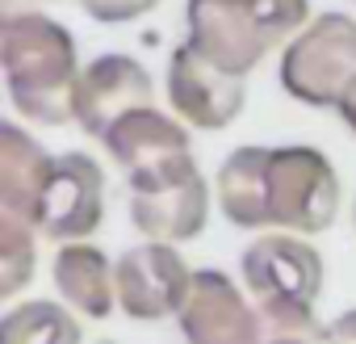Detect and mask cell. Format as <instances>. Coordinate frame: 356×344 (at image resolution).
I'll return each instance as SVG.
<instances>
[{
	"label": "cell",
	"mask_w": 356,
	"mask_h": 344,
	"mask_svg": "<svg viewBox=\"0 0 356 344\" xmlns=\"http://www.w3.org/2000/svg\"><path fill=\"white\" fill-rule=\"evenodd\" d=\"M335 114H339V118H343V122L356 130V80H352V84L339 93V101H335Z\"/></svg>",
	"instance_id": "d6986e66"
},
{
	"label": "cell",
	"mask_w": 356,
	"mask_h": 344,
	"mask_svg": "<svg viewBox=\"0 0 356 344\" xmlns=\"http://www.w3.org/2000/svg\"><path fill=\"white\" fill-rule=\"evenodd\" d=\"M105 219V172L84 151L55 155L51 185L42 194L34 227L55 244H84Z\"/></svg>",
	"instance_id": "9c48e42d"
},
{
	"label": "cell",
	"mask_w": 356,
	"mask_h": 344,
	"mask_svg": "<svg viewBox=\"0 0 356 344\" xmlns=\"http://www.w3.org/2000/svg\"><path fill=\"white\" fill-rule=\"evenodd\" d=\"M151 105H155V84H151L147 68L134 63L130 55H101L80 72L76 122L92 139H105L122 118L151 109Z\"/></svg>",
	"instance_id": "8fae6325"
},
{
	"label": "cell",
	"mask_w": 356,
	"mask_h": 344,
	"mask_svg": "<svg viewBox=\"0 0 356 344\" xmlns=\"http://www.w3.org/2000/svg\"><path fill=\"white\" fill-rule=\"evenodd\" d=\"M113 277H118V306L138 323L181 315L193 290V269L185 265V256L172 244L155 240L126 248L113 265Z\"/></svg>",
	"instance_id": "52a82bcc"
},
{
	"label": "cell",
	"mask_w": 356,
	"mask_h": 344,
	"mask_svg": "<svg viewBox=\"0 0 356 344\" xmlns=\"http://www.w3.org/2000/svg\"><path fill=\"white\" fill-rule=\"evenodd\" d=\"M239 273L264 319V336H323L314 319L323 256L306 244V235H260L243 248Z\"/></svg>",
	"instance_id": "277c9868"
},
{
	"label": "cell",
	"mask_w": 356,
	"mask_h": 344,
	"mask_svg": "<svg viewBox=\"0 0 356 344\" xmlns=\"http://www.w3.org/2000/svg\"><path fill=\"white\" fill-rule=\"evenodd\" d=\"M323 344H356V311L335 315V323L323 327Z\"/></svg>",
	"instance_id": "ac0fdd59"
},
{
	"label": "cell",
	"mask_w": 356,
	"mask_h": 344,
	"mask_svg": "<svg viewBox=\"0 0 356 344\" xmlns=\"http://www.w3.org/2000/svg\"><path fill=\"white\" fill-rule=\"evenodd\" d=\"M168 101L189 126L222 130L248 105V76H235L206 59L197 47H176L168 59Z\"/></svg>",
	"instance_id": "ba28073f"
},
{
	"label": "cell",
	"mask_w": 356,
	"mask_h": 344,
	"mask_svg": "<svg viewBox=\"0 0 356 344\" xmlns=\"http://www.w3.org/2000/svg\"><path fill=\"white\" fill-rule=\"evenodd\" d=\"M352 80H356V22L348 13H318L281 51V84L302 105L335 109L339 93Z\"/></svg>",
	"instance_id": "8992f818"
},
{
	"label": "cell",
	"mask_w": 356,
	"mask_h": 344,
	"mask_svg": "<svg viewBox=\"0 0 356 344\" xmlns=\"http://www.w3.org/2000/svg\"><path fill=\"white\" fill-rule=\"evenodd\" d=\"M189 47L235 76H252L268 51L310 26V0H189Z\"/></svg>",
	"instance_id": "3957f363"
},
{
	"label": "cell",
	"mask_w": 356,
	"mask_h": 344,
	"mask_svg": "<svg viewBox=\"0 0 356 344\" xmlns=\"http://www.w3.org/2000/svg\"><path fill=\"white\" fill-rule=\"evenodd\" d=\"M51 172H55V155L34 134H26L13 122L0 126V206H5V214L26 219L34 227Z\"/></svg>",
	"instance_id": "7c38bea8"
},
{
	"label": "cell",
	"mask_w": 356,
	"mask_h": 344,
	"mask_svg": "<svg viewBox=\"0 0 356 344\" xmlns=\"http://www.w3.org/2000/svg\"><path fill=\"white\" fill-rule=\"evenodd\" d=\"M101 143L113 155V164L130 177V172H138L147 164H159L168 155H185L189 151V130L176 122L172 114H159L151 105V109H138V114L122 118Z\"/></svg>",
	"instance_id": "5bb4252c"
},
{
	"label": "cell",
	"mask_w": 356,
	"mask_h": 344,
	"mask_svg": "<svg viewBox=\"0 0 356 344\" xmlns=\"http://www.w3.org/2000/svg\"><path fill=\"white\" fill-rule=\"evenodd\" d=\"M0 63L17 114L42 126H63L76 118V88L84 68L76 63V38L55 17L9 9L0 22Z\"/></svg>",
	"instance_id": "7a4b0ae2"
},
{
	"label": "cell",
	"mask_w": 356,
	"mask_h": 344,
	"mask_svg": "<svg viewBox=\"0 0 356 344\" xmlns=\"http://www.w3.org/2000/svg\"><path fill=\"white\" fill-rule=\"evenodd\" d=\"M185 344H264V319L256 302L222 273L197 269L185 311L176 315Z\"/></svg>",
	"instance_id": "30bf717a"
},
{
	"label": "cell",
	"mask_w": 356,
	"mask_h": 344,
	"mask_svg": "<svg viewBox=\"0 0 356 344\" xmlns=\"http://www.w3.org/2000/svg\"><path fill=\"white\" fill-rule=\"evenodd\" d=\"M218 206L231 227L318 235L335 223L339 177L318 147H235L218 168Z\"/></svg>",
	"instance_id": "6da1fadb"
},
{
	"label": "cell",
	"mask_w": 356,
	"mask_h": 344,
	"mask_svg": "<svg viewBox=\"0 0 356 344\" xmlns=\"http://www.w3.org/2000/svg\"><path fill=\"white\" fill-rule=\"evenodd\" d=\"M55 286L59 294L67 298V306L76 315H88V319H109L113 306H118V277H113V265L105 260L101 248L92 244H63L55 252Z\"/></svg>",
	"instance_id": "4fadbf2b"
},
{
	"label": "cell",
	"mask_w": 356,
	"mask_h": 344,
	"mask_svg": "<svg viewBox=\"0 0 356 344\" xmlns=\"http://www.w3.org/2000/svg\"><path fill=\"white\" fill-rule=\"evenodd\" d=\"M38 269L34 227L26 219L0 214V298H13Z\"/></svg>",
	"instance_id": "2e32d148"
},
{
	"label": "cell",
	"mask_w": 356,
	"mask_h": 344,
	"mask_svg": "<svg viewBox=\"0 0 356 344\" xmlns=\"http://www.w3.org/2000/svg\"><path fill=\"white\" fill-rule=\"evenodd\" d=\"M264 344H323V336H264Z\"/></svg>",
	"instance_id": "ffe728a7"
},
{
	"label": "cell",
	"mask_w": 356,
	"mask_h": 344,
	"mask_svg": "<svg viewBox=\"0 0 356 344\" xmlns=\"http://www.w3.org/2000/svg\"><path fill=\"white\" fill-rule=\"evenodd\" d=\"M130 185V223L155 244H185L206 231L210 219V185L193 151L168 155L126 177Z\"/></svg>",
	"instance_id": "5b68a950"
},
{
	"label": "cell",
	"mask_w": 356,
	"mask_h": 344,
	"mask_svg": "<svg viewBox=\"0 0 356 344\" xmlns=\"http://www.w3.org/2000/svg\"><path fill=\"white\" fill-rule=\"evenodd\" d=\"M80 340H84L80 319L51 298L22 302L0 319V344H80Z\"/></svg>",
	"instance_id": "9a60e30c"
},
{
	"label": "cell",
	"mask_w": 356,
	"mask_h": 344,
	"mask_svg": "<svg viewBox=\"0 0 356 344\" xmlns=\"http://www.w3.org/2000/svg\"><path fill=\"white\" fill-rule=\"evenodd\" d=\"M159 0H80V9L105 26H122V22H134L143 13H151Z\"/></svg>",
	"instance_id": "e0dca14e"
}]
</instances>
